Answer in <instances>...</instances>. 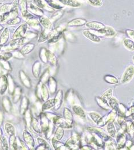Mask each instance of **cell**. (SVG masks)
Segmentation results:
<instances>
[{"label": "cell", "instance_id": "f5cc1de1", "mask_svg": "<svg viewBox=\"0 0 134 150\" xmlns=\"http://www.w3.org/2000/svg\"><path fill=\"white\" fill-rule=\"evenodd\" d=\"M4 122V114L2 111H0V126H2Z\"/></svg>", "mask_w": 134, "mask_h": 150}, {"label": "cell", "instance_id": "8d00e7d4", "mask_svg": "<svg viewBox=\"0 0 134 150\" xmlns=\"http://www.w3.org/2000/svg\"><path fill=\"white\" fill-rule=\"evenodd\" d=\"M1 146L2 149L4 150H9V144L8 140L6 137H3L1 140Z\"/></svg>", "mask_w": 134, "mask_h": 150}, {"label": "cell", "instance_id": "603a6c76", "mask_svg": "<svg viewBox=\"0 0 134 150\" xmlns=\"http://www.w3.org/2000/svg\"><path fill=\"white\" fill-rule=\"evenodd\" d=\"M63 93L62 91L60 90L56 94V97L55 98V109L57 110L61 106L62 103V99H63Z\"/></svg>", "mask_w": 134, "mask_h": 150}, {"label": "cell", "instance_id": "484cf974", "mask_svg": "<svg viewBox=\"0 0 134 150\" xmlns=\"http://www.w3.org/2000/svg\"><path fill=\"white\" fill-rule=\"evenodd\" d=\"M59 1L64 5L75 8L79 7L81 5L78 2L75 0H59Z\"/></svg>", "mask_w": 134, "mask_h": 150}, {"label": "cell", "instance_id": "60d3db41", "mask_svg": "<svg viewBox=\"0 0 134 150\" xmlns=\"http://www.w3.org/2000/svg\"><path fill=\"white\" fill-rule=\"evenodd\" d=\"M89 115L90 117H91V118L92 119V120L95 122V123H99V121L101 120V117L99 114L96 113V112H91L89 113Z\"/></svg>", "mask_w": 134, "mask_h": 150}, {"label": "cell", "instance_id": "7dc6e473", "mask_svg": "<svg viewBox=\"0 0 134 150\" xmlns=\"http://www.w3.org/2000/svg\"><path fill=\"white\" fill-rule=\"evenodd\" d=\"M21 20L20 19V18L16 17V18H11L10 20H9L6 23L8 25H16L17 23H19V22H20Z\"/></svg>", "mask_w": 134, "mask_h": 150}, {"label": "cell", "instance_id": "9f6ffc18", "mask_svg": "<svg viewBox=\"0 0 134 150\" xmlns=\"http://www.w3.org/2000/svg\"><path fill=\"white\" fill-rule=\"evenodd\" d=\"M2 47H3V45H2V43H0V50H1V49H2Z\"/></svg>", "mask_w": 134, "mask_h": 150}, {"label": "cell", "instance_id": "7c38bea8", "mask_svg": "<svg viewBox=\"0 0 134 150\" xmlns=\"http://www.w3.org/2000/svg\"><path fill=\"white\" fill-rule=\"evenodd\" d=\"M29 105V100L26 97L22 98L20 107V113L21 115H24L26 111L28 110V107Z\"/></svg>", "mask_w": 134, "mask_h": 150}, {"label": "cell", "instance_id": "4fadbf2b", "mask_svg": "<svg viewBox=\"0 0 134 150\" xmlns=\"http://www.w3.org/2000/svg\"><path fill=\"white\" fill-rule=\"evenodd\" d=\"M25 115V120L26 125L27 126V127L31 131L32 130V127H31V123H32V111L30 110H27L24 115Z\"/></svg>", "mask_w": 134, "mask_h": 150}, {"label": "cell", "instance_id": "ee69618b", "mask_svg": "<svg viewBox=\"0 0 134 150\" xmlns=\"http://www.w3.org/2000/svg\"><path fill=\"white\" fill-rule=\"evenodd\" d=\"M109 103L112 108L115 109V110H118L119 106H118V102L116 99L113 98H110L109 100Z\"/></svg>", "mask_w": 134, "mask_h": 150}, {"label": "cell", "instance_id": "f35d334b", "mask_svg": "<svg viewBox=\"0 0 134 150\" xmlns=\"http://www.w3.org/2000/svg\"><path fill=\"white\" fill-rule=\"evenodd\" d=\"M64 129L62 127H58L57 129L55 134V139H56L57 140H60L62 139L63 135H64Z\"/></svg>", "mask_w": 134, "mask_h": 150}, {"label": "cell", "instance_id": "8992f818", "mask_svg": "<svg viewBox=\"0 0 134 150\" xmlns=\"http://www.w3.org/2000/svg\"><path fill=\"white\" fill-rule=\"evenodd\" d=\"M8 88V79L6 75L0 77V94L4 95Z\"/></svg>", "mask_w": 134, "mask_h": 150}, {"label": "cell", "instance_id": "11a10c76", "mask_svg": "<svg viewBox=\"0 0 134 150\" xmlns=\"http://www.w3.org/2000/svg\"><path fill=\"white\" fill-rule=\"evenodd\" d=\"M2 129L0 128V142H1V140L2 139Z\"/></svg>", "mask_w": 134, "mask_h": 150}, {"label": "cell", "instance_id": "b9f144b4", "mask_svg": "<svg viewBox=\"0 0 134 150\" xmlns=\"http://www.w3.org/2000/svg\"><path fill=\"white\" fill-rule=\"evenodd\" d=\"M13 54L11 52H6L3 54L0 55V61H6L11 59Z\"/></svg>", "mask_w": 134, "mask_h": 150}, {"label": "cell", "instance_id": "6f0895ef", "mask_svg": "<svg viewBox=\"0 0 134 150\" xmlns=\"http://www.w3.org/2000/svg\"><path fill=\"white\" fill-rule=\"evenodd\" d=\"M2 29V26L0 25V30H1Z\"/></svg>", "mask_w": 134, "mask_h": 150}, {"label": "cell", "instance_id": "4316f807", "mask_svg": "<svg viewBox=\"0 0 134 150\" xmlns=\"http://www.w3.org/2000/svg\"><path fill=\"white\" fill-rule=\"evenodd\" d=\"M41 67V65L39 62L37 61L34 63L32 68V73H33V75L35 78H37L40 76Z\"/></svg>", "mask_w": 134, "mask_h": 150}, {"label": "cell", "instance_id": "9a60e30c", "mask_svg": "<svg viewBox=\"0 0 134 150\" xmlns=\"http://www.w3.org/2000/svg\"><path fill=\"white\" fill-rule=\"evenodd\" d=\"M40 22L41 24L44 26L46 30H51L52 27V23L50 20L45 16H41L40 17Z\"/></svg>", "mask_w": 134, "mask_h": 150}, {"label": "cell", "instance_id": "c3c4849f", "mask_svg": "<svg viewBox=\"0 0 134 150\" xmlns=\"http://www.w3.org/2000/svg\"><path fill=\"white\" fill-rule=\"evenodd\" d=\"M105 78H107V79L105 78V81H107L109 83L115 84V83H118V79L116 78H115V77H113L112 76H105Z\"/></svg>", "mask_w": 134, "mask_h": 150}, {"label": "cell", "instance_id": "bcb514c9", "mask_svg": "<svg viewBox=\"0 0 134 150\" xmlns=\"http://www.w3.org/2000/svg\"><path fill=\"white\" fill-rule=\"evenodd\" d=\"M49 79V71L46 70L44 73L41 75L40 77V82L43 83H45V82Z\"/></svg>", "mask_w": 134, "mask_h": 150}, {"label": "cell", "instance_id": "3957f363", "mask_svg": "<svg viewBox=\"0 0 134 150\" xmlns=\"http://www.w3.org/2000/svg\"><path fill=\"white\" fill-rule=\"evenodd\" d=\"M52 120H53V124L59 127H62L63 129V128L69 129L71 127V125H69L67 122V121L65 120V119H64L63 118H61L60 117L55 116L53 118Z\"/></svg>", "mask_w": 134, "mask_h": 150}, {"label": "cell", "instance_id": "2e32d148", "mask_svg": "<svg viewBox=\"0 0 134 150\" xmlns=\"http://www.w3.org/2000/svg\"><path fill=\"white\" fill-rule=\"evenodd\" d=\"M31 127L32 129L38 134H41L42 132V129L41 128L40 124L39 123L37 119L36 118H32V123H31Z\"/></svg>", "mask_w": 134, "mask_h": 150}, {"label": "cell", "instance_id": "7402d4cb", "mask_svg": "<svg viewBox=\"0 0 134 150\" xmlns=\"http://www.w3.org/2000/svg\"><path fill=\"white\" fill-rule=\"evenodd\" d=\"M87 23V21L84 19L81 18H76L69 22L68 25L69 26H78L84 25Z\"/></svg>", "mask_w": 134, "mask_h": 150}, {"label": "cell", "instance_id": "db71d44e", "mask_svg": "<svg viewBox=\"0 0 134 150\" xmlns=\"http://www.w3.org/2000/svg\"><path fill=\"white\" fill-rule=\"evenodd\" d=\"M131 111V114L133 115V119H134V106L131 108V111Z\"/></svg>", "mask_w": 134, "mask_h": 150}, {"label": "cell", "instance_id": "ba28073f", "mask_svg": "<svg viewBox=\"0 0 134 150\" xmlns=\"http://www.w3.org/2000/svg\"><path fill=\"white\" fill-rule=\"evenodd\" d=\"M79 139L77 136H73L67 140L66 144L69 149H73L74 147H78Z\"/></svg>", "mask_w": 134, "mask_h": 150}, {"label": "cell", "instance_id": "e0dca14e", "mask_svg": "<svg viewBox=\"0 0 134 150\" xmlns=\"http://www.w3.org/2000/svg\"><path fill=\"white\" fill-rule=\"evenodd\" d=\"M42 110V105L41 104L40 101H36L34 103V106L32 107V109L31 110L32 112H33L34 115L36 116H38L41 114V111Z\"/></svg>", "mask_w": 134, "mask_h": 150}, {"label": "cell", "instance_id": "d4e9b609", "mask_svg": "<svg viewBox=\"0 0 134 150\" xmlns=\"http://www.w3.org/2000/svg\"><path fill=\"white\" fill-rule=\"evenodd\" d=\"M64 117L65 120L69 125H71L73 120V117L71 111L67 108H66L64 110Z\"/></svg>", "mask_w": 134, "mask_h": 150}, {"label": "cell", "instance_id": "f1b7e54d", "mask_svg": "<svg viewBox=\"0 0 134 150\" xmlns=\"http://www.w3.org/2000/svg\"><path fill=\"white\" fill-rule=\"evenodd\" d=\"M34 47V45L33 43H28L26 45L24 46V47L20 50V53L23 55L31 53Z\"/></svg>", "mask_w": 134, "mask_h": 150}, {"label": "cell", "instance_id": "4dcf8cb0", "mask_svg": "<svg viewBox=\"0 0 134 150\" xmlns=\"http://www.w3.org/2000/svg\"><path fill=\"white\" fill-rule=\"evenodd\" d=\"M124 46L128 50L134 52V41L131 39L126 38L123 41Z\"/></svg>", "mask_w": 134, "mask_h": 150}, {"label": "cell", "instance_id": "7a4b0ae2", "mask_svg": "<svg viewBox=\"0 0 134 150\" xmlns=\"http://www.w3.org/2000/svg\"><path fill=\"white\" fill-rule=\"evenodd\" d=\"M23 139L24 140L25 143L26 144L28 147L32 149L34 147V138L32 137V135L30 132L28 131L26 129H24L23 131Z\"/></svg>", "mask_w": 134, "mask_h": 150}, {"label": "cell", "instance_id": "cb8c5ba5", "mask_svg": "<svg viewBox=\"0 0 134 150\" xmlns=\"http://www.w3.org/2000/svg\"><path fill=\"white\" fill-rule=\"evenodd\" d=\"M9 37V31L8 28H5L2 33L0 37V43L2 45L6 43Z\"/></svg>", "mask_w": 134, "mask_h": 150}, {"label": "cell", "instance_id": "8fae6325", "mask_svg": "<svg viewBox=\"0 0 134 150\" xmlns=\"http://www.w3.org/2000/svg\"><path fill=\"white\" fill-rule=\"evenodd\" d=\"M86 26L89 29H93L95 31L100 30L101 29H103L105 27L104 25L101 23V22H89L88 23H86Z\"/></svg>", "mask_w": 134, "mask_h": 150}, {"label": "cell", "instance_id": "ac0fdd59", "mask_svg": "<svg viewBox=\"0 0 134 150\" xmlns=\"http://www.w3.org/2000/svg\"><path fill=\"white\" fill-rule=\"evenodd\" d=\"M49 96V91H48L47 87L46 86L44 83H42L41 92V99L43 101L45 102L48 99Z\"/></svg>", "mask_w": 134, "mask_h": 150}, {"label": "cell", "instance_id": "680465c9", "mask_svg": "<svg viewBox=\"0 0 134 150\" xmlns=\"http://www.w3.org/2000/svg\"><path fill=\"white\" fill-rule=\"evenodd\" d=\"M133 61H134V55L133 56Z\"/></svg>", "mask_w": 134, "mask_h": 150}, {"label": "cell", "instance_id": "f546056e", "mask_svg": "<svg viewBox=\"0 0 134 150\" xmlns=\"http://www.w3.org/2000/svg\"><path fill=\"white\" fill-rule=\"evenodd\" d=\"M9 149L10 150H17V138L15 135H11L9 139Z\"/></svg>", "mask_w": 134, "mask_h": 150}, {"label": "cell", "instance_id": "816d5d0a", "mask_svg": "<svg viewBox=\"0 0 134 150\" xmlns=\"http://www.w3.org/2000/svg\"><path fill=\"white\" fill-rule=\"evenodd\" d=\"M11 5H3L2 6H1L0 8V11L1 12H6L8 11V9H11Z\"/></svg>", "mask_w": 134, "mask_h": 150}, {"label": "cell", "instance_id": "e575fe53", "mask_svg": "<svg viewBox=\"0 0 134 150\" xmlns=\"http://www.w3.org/2000/svg\"><path fill=\"white\" fill-rule=\"evenodd\" d=\"M48 86L49 91L52 93H54L56 91V82L53 78H49L48 79Z\"/></svg>", "mask_w": 134, "mask_h": 150}, {"label": "cell", "instance_id": "d6986e66", "mask_svg": "<svg viewBox=\"0 0 134 150\" xmlns=\"http://www.w3.org/2000/svg\"><path fill=\"white\" fill-rule=\"evenodd\" d=\"M5 130L6 132L9 135H16V130L13 125L10 123H6L5 124Z\"/></svg>", "mask_w": 134, "mask_h": 150}, {"label": "cell", "instance_id": "83f0119b", "mask_svg": "<svg viewBox=\"0 0 134 150\" xmlns=\"http://www.w3.org/2000/svg\"><path fill=\"white\" fill-rule=\"evenodd\" d=\"M55 106V99H51L45 101L44 103L42 105V111H45L49 110Z\"/></svg>", "mask_w": 134, "mask_h": 150}, {"label": "cell", "instance_id": "44dd1931", "mask_svg": "<svg viewBox=\"0 0 134 150\" xmlns=\"http://www.w3.org/2000/svg\"><path fill=\"white\" fill-rule=\"evenodd\" d=\"M72 109H73V111L75 112V114H76L77 115H78L79 117L84 119H86V113L81 107L78 106H74L72 107Z\"/></svg>", "mask_w": 134, "mask_h": 150}, {"label": "cell", "instance_id": "74e56055", "mask_svg": "<svg viewBox=\"0 0 134 150\" xmlns=\"http://www.w3.org/2000/svg\"><path fill=\"white\" fill-rule=\"evenodd\" d=\"M107 131L112 138H115L116 135V129L113 124L110 122L107 125Z\"/></svg>", "mask_w": 134, "mask_h": 150}, {"label": "cell", "instance_id": "d590c367", "mask_svg": "<svg viewBox=\"0 0 134 150\" xmlns=\"http://www.w3.org/2000/svg\"><path fill=\"white\" fill-rule=\"evenodd\" d=\"M20 10H21V13H22V15L23 16V17H24L25 16H26L28 14V11L26 10L27 5H26V0H21L20 1Z\"/></svg>", "mask_w": 134, "mask_h": 150}, {"label": "cell", "instance_id": "f6af8a7d", "mask_svg": "<svg viewBox=\"0 0 134 150\" xmlns=\"http://www.w3.org/2000/svg\"><path fill=\"white\" fill-rule=\"evenodd\" d=\"M89 4L95 7H101L103 5L101 0H88Z\"/></svg>", "mask_w": 134, "mask_h": 150}, {"label": "cell", "instance_id": "ffe728a7", "mask_svg": "<svg viewBox=\"0 0 134 150\" xmlns=\"http://www.w3.org/2000/svg\"><path fill=\"white\" fill-rule=\"evenodd\" d=\"M19 9V0H15L11 5V9L10 11V14L11 17L15 18L18 13Z\"/></svg>", "mask_w": 134, "mask_h": 150}, {"label": "cell", "instance_id": "9c48e42d", "mask_svg": "<svg viewBox=\"0 0 134 150\" xmlns=\"http://www.w3.org/2000/svg\"><path fill=\"white\" fill-rule=\"evenodd\" d=\"M83 35L89 40L94 42H100L101 38L95 34L89 32L88 30H84L83 32Z\"/></svg>", "mask_w": 134, "mask_h": 150}, {"label": "cell", "instance_id": "6da1fadb", "mask_svg": "<svg viewBox=\"0 0 134 150\" xmlns=\"http://www.w3.org/2000/svg\"><path fill=\"white\" fill-rule=\"evenodd\" d=\"M134 76V66L133 65H130L124 72L122 78V82L123 83H128L133 78Z\"/></svg>", "mask_w": 134, "mask_h": 150}, {"label": "cell", "instance_id": "d6a6232c", "mask_svg": "<svg viewBox=\"0 0 134 150\" xmlns=\"http://www.w3.org/2000/svg\"><path fill=\"white\" fill-rule=\"evenodd\" d=\"M3 106L5 111L9 112L11 111L12 105L11 102L8 97H5L3 99Z\"/></svg>", "mask_w": 134, "mask_h": 150}, {"label": "cell", "instance_id": "30bf717a", "mask_svg": "<svg viewBox=\"0 0 134 150\" xmlns=\"http://www.w3.org/2000/svg\"><path fill=\"white\" fill-rule=\"evenodd\" d=\"M40 124L41 126L42 131L43 132H45L49 128V121L48 120L45 114H40Z\"/></svg>", "mask_w": 134, "mask_h": 150}, {"label": "cell", "instance_id": "681fc988", "mask_svg": "<svg viewBox=\"0 0 134 150\" xmlns=\"http://www.w3.org/2000/svg\"><path fill=\"white\" fill-rule=\"evenodd\" d=\"M34 1V4L40 8H44L45 7V4L43 2V1L41 0H33Z\"/></svg>", "mask_w": 134, "mask_h": 150}, {"label": "cell", "instance_id": "836d02e7", "mask_svg": "<svg viewBox=\"0 0 134 150\" xmlns=\"http://www.w3.org/2000/svg\"><path fill=\"white\" fill-rule=\"evenodd\" d=\"M8 93L12 95L14 93V91L15 90V85L13 81V79L11 76L8 74Z\"/></svg>", "mask_w": 134, "mask_h": 150}, {"label": "cell", "instance_id": "ab89813d", "mask_svg": "<svg viewBox=\"0 0 134 150\" xmlns=\"http://www.w3.org/2000/svg\"><path fill=\"white\" fill-rule=\"evenodd\" d=\"M47 59L49 61L51 64L55 65L56 64V59L54 54L49 51L47 52Z\"/></svg>", "mask_w": 134, "mask_h": 150}, {"label": "cell", "instance_id": "1f68e13d", "mask_svg": "<svg viewBox=\"0 0 134 150\" xmlns=\"http://www.w3.org/2000/svg\"><path fill=\"white\" fill-rule=\"evenodd\" d=\"M37 142L39 144V147L36 149V150H46L49 149V146L46 142V141L44 139L41 138H37Z\"/></svg>", "mask_w": 134, "mask_h": 150}, {"label": "cell", "instance_id": "f907efd6", "mask_svg": "<svg viewBox=\"0 0 134 150\" xmlns=\"http://www.w3.org/2000/svg\"><path fill=\"white\" fill-rule=\"evenodd\" d=\"M126 34L130 37V38H131V40L134 41V30L128 29L126 30Z\"/></svg>", "mask_w": 134, "mask_h": 150}, {"label": "cell", "instance_id": "52a82bcc", "mask_svg": "<svg viewBox=\"0 0 134 150\" xmlns=\"http://www.w3.org/2000/svg\"><path fill=\"white\" fill-rule=\"evenodd\" d=\"M19 76L22 85L26 88H31L32 87V83L30 78L23 71H20L19 73Z\"/></svg>", "mask_w": 134, "mask_h": 150}, {"label": "cell", "instance_id": "5b68a950", "mask_svg": "<svg viewBox=\"0 0 134 150\" xmlns=\"http://www.w3.org/2000/svg\"><path fill=\"white\" fill-rule=\"evenodd\" d=\"M95 32L98 33V34H100L101 35L107 37H113L116 34L115 30L109 26H105L103 29H101L100 30H96Z\"/></svg>", "mask_w": 134, "mask_h": 150}, {"label": "cell", "instance_id": "7bdbcfd3", "mask_svg": "<svg viewBox=\"0 0 134 150\" xmlns=\"http://www.w3.org/2000/svg\"><path fill=\"white\" fill-rule=\"evenodd\" d=\"M112 95V89H109L106 91H105L104 93H103V94L101 97V98L105 100H107L111 98Z\"/></svg>", "mask_w": 134, "mask_h": 150}, {"label": "cell", "instance_id": "91938a15", "mask_svg": "<svg viewBox=\"0 0 134 150\" xmlns=\"http://www.w3.org/2000/svg\"><path fill=\"white\" fill-rule=\"evenodd\" d=\"M133 126H134V123H133Z\"/></svg>", "mask_w": 134, "mask_h": 150}, {"label": "cell", "instance_id": "277c9868", "mask_svg": "<svg viewBox=\"0 0 134 150\" xmlns=\"http://www.w3.org/2000/svg\"><path fill=\"white\" fill-rule=\"evenodd\" d=\"M27 28H28V25L26 23H24L22 25H21L14 33L13 35V39L15 40V39H18V38L23 37L26 33Z\"/></svg>", "mask_w": 134, "mask_h": 150}, {"label": "cell", "instance_id": "5bb4252c", "mask_svg": "<svg viewBox=\"0 0 134 150\" xmlns=\"http://www.w3.org/2000/svg\"><path fill=\"white\" fill-rule=\"evenodd\" d=\"M22 94V89L20 87H16L14 91L13 94H12L13 96V102L14 103H17L21 98V96Z\"/></svg>", "mask_w": 134, "mask_h": 150}]
</instances>
